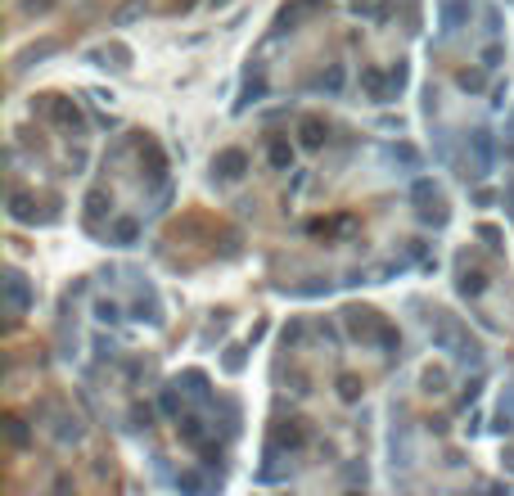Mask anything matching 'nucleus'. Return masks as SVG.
<instances>
[{"instance_id":"obj_1","label":"nucleus","mask_w":514,"mask_h":496,"mask_svg":"<svg viewBox=\"0 0 514 496\" xmlns=\"http://www.w3.org/2000/svg\"><path fill=\"white\" fill-rule=\"evenodd\" d=\"M41 113H45V118H50V122H55V127H64V131H72V135H77V131L86 127V118H81V108H77V104H72V99H64V95H50V99H45V104H41Z\"/></svg>"},{"instance_id":"obj_2","label":"nucleus","mask_w":514,"mask_h":496,"mask_svg":"<svg viewBox=\"0 0 514 496\" xmlns=\"http://www.w3.org/2000/svg\"><path fill=\"white\" fill-rule=\"evenodd\" d=\"M415 203H420V217L424 221H433V226H442L447 221V208H442V194H438V185L433 181H415Z\"/></svg>"},{"instance_id":"obj_3","label":"nucleus","mask_w":514,"mask_h":496,"mask_svg":"<svg viewBox=\"0 0 514 496\" xmlns=\"http://www.w3.org/2000/svg\"><path fill=\"white\" fill-rule=\"evenodd\" d=\"M474 5L469 0H438V28H442V36L460 32V23H469Z\"/></svg>"},{"instance_id":"obj_4","label":"nucleus","mask_w":514,"mask_h":496,"mask_svg":"<svg viewBox=\"0 0 514 496\" xmlns=\"http://www.w3.org/2000/svg\"><path fill=\"white\" fill-rule=\"evenodd\" d=\"M348 329L357 334V339H365V343H379V334H384V320H379L375 312H365V307H352L348 312Z\"/></svg>"},{"instance_id":"obj_5","label":"nucleus","mask_w":514,"mask_h":496,"mask_svg":"<svg viewBox=\"0 0 514 496\" xmlns=\"http://www.w3.org/2000/svg\"><path fill=\"white\" fill-rule=\"evenodd\" d=\"M5 289H9V316L18 320L32 307V289H28V280H23L18 271H9V276H5Z\"/></svg>"},{"instance_id":"obj_6","label":"nucleus","mask_w":514,"mask_h":496,"mask_svg":"<svg viewBox=\"0 0 514 496\" xmlns=\"http://www.w3.org/2000/svg\"><path fill=\"white\" fill-rule=\"evenodd\" d=\"M244 167H249V154H244V149H226V154L212 158V171H217L222 181H239Z\"/></svg>"},{"instance_id":"obj_7","label":"nucleus","mask_w":514,"mask_h":496,"mask_svg":"<svg viewBox=\"0 0 514 496\" xmlns=\"http://www.w3.org/2000/svg\"><path fill=\"white\" fill-rule=\"evenodd\" d=\"M302 442H307V429H302V419H280V429H275V442H271V446H289V451H298Z\"/></svg>"},{"instance_id":"obj_8","label":"nucleus","mask_w":514,"mask_h":496,"mask_svg":"<svg viewBox=\"0 0 514 496\" xmlns=\"http://www.w3.org/2000/svg\"><path fill=\"white\" fill-rule=\"evenodd\" d=\"M456 276H460V280H456V289H460L464 298H479V293L487 289V276H483L479 266H469V262H460V271H456Z\"/></svg>"},{"instance_id":"obj_9","label":"nucleus","mask_w":514,"mask_h":496,"mask_svg":"<svg viewBox=\"0 0 514 496\" xmlns=\"http://www.w3.org/2000/svg\"><path fill=\"white\" fill-rule=\"evenodd\" d=\"M298 135H302V149H321L325 135H329V127H325L321 118H302L298 122Z\"/></svg>"},{"instance_id":"obj_10","label":"nucleus","mask_w":514,"mask_h":496,"mask_svg":"<svg viewBox=\"0 0 514 496\" xmlns=\"http://www.w3.org/2000/svg\"><path fill=\"white\" fill-rule=\"evenodd\" d=\"M181 442L207 446V429H203V419H199V415H185V419H181Z\"/></svg>"},{"instance_id":"obj_11","label":"nucleus","mask_w":514,"mask_h":496,"mask_svg":"<svg viewBox=\"0 0 514 496\" xmlns=\"http://www.w3.org/2000/svg\"><path fill=\"white\" fill-rule=\"evenodd\" d=\"M136 239H140V221H136V217H122L118 226H113V244H118V248H131Z\"/></svg>"},{"instance_id":"obj_12","label":"nucleus","mask_w":514,"mask_h":496,"mask_svg":"<svg viewBox=\"0 0 514 496\" xmlns=\"http://www.w3.org/2000/svg\"><path fill=\"white\" fill-rule=\"evenodd\" d=\"M469 145H474V154H479V176H483V171L492 167V135H487V131H474Z\"/></svg>"},{"instance_id":"obj_13","label":"nucleus","mask_w":514,"mask_h":496,"mask_svg":"<svg viewBox=\"0 0 514 496\" xmlns=\"http://www.w3.org/2000/svg\"><path fill=\"white\" fill-rule=\"evenodd\" d=\"M181 383H190V397H199V402H212V393H207V375L203 370H185Z\"/></svg>"},{"instance_id":"obj_14","label":"nucleus","mask_w":514,"mask_h":496,"mask_svg":"<svg viewBox=\"0 0 514 496\" xmlns=\"http://www.w3.org/2000/svg\"><path fill=\"white\" fill-rule=\"evenodd\" d=\"M338 397L343 402H361V379L357 375H338Z\"/></svg>"},{"instance_id":"obj_15","label":"nucleus","mask_w":514,"mask_h":496,"mask_svg":"<svg viewBox=\"0 0 514 496\" xmlns=\"http://www.w3.org/2000/svg\"><path fill=\"white\" fill-rule=\"evenodd\" d=\"M244 361H249V356H244V347L235 343V347H226V361H222V370H226V375H239V370H244Z\"/></svg>"},{"instance_id":"obj_16","label":"nucleus","mask_w":514,"mask_h":496,"mask_svg":"<svg viewBox=\"0 0 514 496\" xmlns=\"http://www.w3.org/2000/svg\"><path fill=\"white\" fill-rule=\"evenodd\" d=\"M343 77H348L343 68H329V72H325V77L316 81V86H321V91H329V95H338V91H343Z\"/></svg>"},{"instance_id":"obj_17","label":"nucleus","mask_w":514,"mask_h":496,"mask_svg":"<svg viewBox=\"0 0 514 496\" xmlns=\"http://www.w3.org/2000/svg\"><path fill=\"white\" fill-rule=\"evenodd\" d=\"M95 316H100L104 325H118V320H122V307L118 303H95Z\"/></svg>"},{"instance_id":"obj_18","label":"nucleus","mask_w":514,"mask_h":496,"mask_svg":"<svg viewBox=\"0 0 514 496\" xmlns=\"http://www.w3.org/2000/svg\"><path fill=\"white\" fill-rule=\"evenodd\" d=\"M271 163H275V167H289V163H293V149H289L285 140H275V145H271Z\"/></svg>"},{"instance_id":"obj_19","label":"nucleus","mask_w":514,"mask_h":496,"mask_svg":"<svg viewBox=\"0 0 514 496\" xmlns=\"http://www.w3.org/2000/svg\"><path fill=\"white\" fill-rule=\"evenodd\" d=\"M104 203H108V194H104V190H91V194H86V213H91V217H100V213H104Z\"/></svg>"},{"instance_id":"obj_20","label":"nucleus","mask_w":514,"mask_h":496,"mask_svg":"<svg viewBox=\"0 0 514 496\" xmlns=\"http://www.w3.org/2000/svg\"><path fill=\"white\" fill-rule=\"evenodd\" d=\"M5 424H9V442H14V446H23V442H28V429H23V419H18V415H9Z\"/></svg>"},{"instance_id":"obj_21","label":"nucleus","mask_w":514,"mask_h":496,"mask_svg":"<svg viewBox=\"0 0 514 496\" xmlns=\"http://www.w3.org/2000/svg\"><path fill=\"white\" fill-rule=\"evenodd\" d=\"M158 406H163V415H181V402H176V388H163V397H158Z\"/></svg>"},{"instance_id":"obj_22","label":"nucleus","mask_w":514,"mask_h":496,"mask_svg":"<svg viewBox=\"0 0 514 496\" xmlns=\"http://www.w3.org/2000/svg\"><path fill=\"white\" fill-rule=\"evenodd\" d=\"M456 81L464 86V91H483V72H460Z\"/></svg>"},{"instance_id":"obj_23","label":"nucleus","mask_w":514,"mask_h":496,"mask_svg":"<svg viewBox=\"0 0 514 496\" xmlns=\"http://www.w3.org/2000/svg\"><path fill=\"white\" fill-rule=\"evenodd\" d=\"M442 383H447L442 370H428V375H424V388H428V393H442Z\"/></svg>"},{"instance_id":"obj_24","label":"nucleus","mask_w":514,"mask_h":496,"mask_svg":"<svg viewBox=\"0 0 514 496\" xmlns=\"http://www.w3.org/2000/svg\"><path fill=\"white\" fill-rule=\"evenodd\" d=\"M501 59H506V50H501L496 41H492V45H487V50H483V64H487V68H496V64H501Z\"/></svg>"},{"instance_id":"obj_25","label":"nucleus","mask_w":514,"mask_h":496,"mask_svg":"<svg viewBox=\"0 0 514 496\" xmlns=\"http://www.w3.org/2000/svg\"><path fill=\"white\" fill-rule=\"evenodd\" d=\"M176 487H185V492H199V487H203V478H199V474L190 469V474H181V478H176Z\"/></svg>"},{"instance_id":"obj_26","label":"nucleus","mask_w":514,"mask_h":496,"mask_svg":"<svg viewBox=\"0 0 514 496\" xmlns=\"http://www.w3.org/2000/svg\"><path fill=\"white\" fill-rule=\"evenodd\" d=\"M479 239H487V248H501V230L496 226H479Z\"/></svg>"},{"instance_id":"obj_27","label":"nucleus","mask_w":514,"mask_h":496,"mask_svg":"<svg viewBox=\"0 0 514 496\" xmlns=\"http://www.w3.org/2000/svg\"><path fill=\"white\" fill-rule=\"evenodd\" d=\"M289 383H293V393H312V388H307V383H312V379H307V375H302V370H293V375H289Z\"/></svg>"},{"instance_id":"obj_28","label":"nucleus","mask_w":514,"mask_h":496,"mask_svg":"<svg viewBox=\"0 0 514 496\" xmlns=\"http://www.w3.org/2000/svg\"><path fill=\"white\" fill-rule=\"evenodd\" d=\"M23 9H28V14H41V9H50V0H23Z\"/></svg>"},{"instance_id":"obj_29","label":"nucleus","mask_w":514,"mask_h":496,"mask_svg":"<svg viewBox=\"0 0 514 496\" xmlns=\"http://www.w3.org/2000/svg\"><path fill=\"white\" fill-rule=\"evenodd\" d=\"M487 32H492V36L501 32V14H496V9H487Z\"/></svg>"},{"instance_id":"obj_30","label":"nucleus","mask_w":514,"mask_h":496,"mask_svg":"<svg viewBox=\"0 0 514 496\" xmlns=\"http://www.w3.org/2000/svg\"><path fill=\"white\" fill-rule=\"evenodd\" d=\"M501 406H510V411H514V388H510V393H506V402H501Z\"/></svg>"},{"instance_id":"obj_31","label":"nucleus","mask_w":514,"mask_h":496,"mask_svg":"<svg viewBox=\"0 0 514 496\" xmlns=\"http://www.w3.org/2000/svg\"><path fill=\"white\" fill-rule=\"evenodd\" d=\"M506 469H514V451H506Z\"/></svg>"},{"instance_id":"obj_32","label":"nucleus","mask_w":514,"mask_h":496,"mask_svg":"<svg viewBox=\"0 0 514 496\" xmlns=\"http://www.w3.org/2000/svg\"><path fill=\"white\" fill-rule=\"evenodd\" d=\"M307 5H321V0H307Z\"/></svg>"}]
</instances>
